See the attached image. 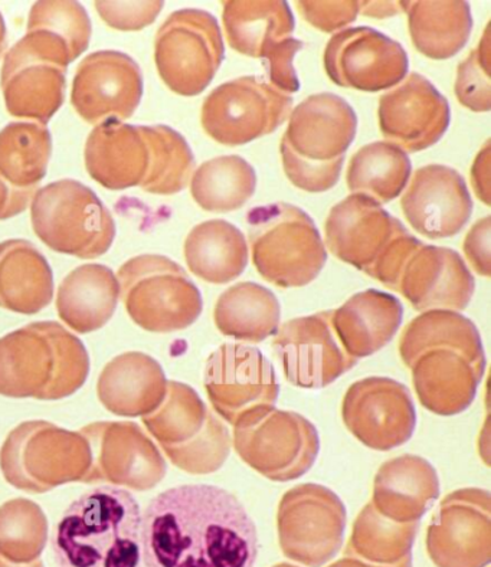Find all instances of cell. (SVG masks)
I'll use <instances>...</instances> for the list:
<instances>
[{"mask_svg": "<svg viewBox=\"0 0 491 567\" xmlns=\"http://www.w3.org/2000/svg\"><path fill=\"white\" fill-rule=\"evenodd\" d=\"M257 556L253 518L216 485L168 488L142 514L144 567H254Z\"/></svg>", "mask_w": 491, "mask_h": 567, "instance_id": "obj_1", "label": "cell"}, {"mask_svg": "<svg viewBox=\"0 0 491 567\" xmlns=\"http://www.w3.org/2000/svg\"><path fill=\"white\" fill-rule=\"evenodd\" d=\"M57 567H142V511L126 488L89 489L62 513L51 537Z\"/></svg>", "mask_w": 491, "mask_h": 567, "instance_id": "obj_2", "label": "cell"}, {"mask_svg": "<svg viewBox=\"0 0 491 567\" xmlns=\"http://www.w3.org/2000/svg\"><path fill=\"white\" fill-rule=\"evenodd\" d=\"M90 355L57 321H37L0 339V395L61 401L84 386Z\"/></svg>", "mask_w": 491, "mask_h": 567, "instance_id": "obj_3", "label": "cell"}, {"mask_svg": "<svg viewBox=\"0 0 491 567\" xmlns=\"http://www.w3.org/2000/svg\"><path fill=\"white\" fill-rule=\"evenodd\" d=\"M325 245L341 262L398 291L403 268L422 243L378 202L351 194L327 216Z\"/></svg>", "mask_w": 491, "mask_h": 567, "instance_id": "obj_4", "label": "cell"}, {"mask_svg": "<svg viewBox=\"0 0 491 567\" xmlns=\"http://www.w3.org/2000/svg\"><path fill=\"white\" fill-rule=\"evenodd\" d=\"M253 262L264 280L280 288L305 287L327 261L315 220L298 206L272 204L247 214Z\"/></svg>", "mask_w": 491, "mask_h": 567, "instance_id": "obj_5", "label": "cell"}, {"mask_svg": "<svg viewBox=\"0 0 491 567\" xmlns=\"http://www.w3.org/2000/svg\"><path fill=\"white\" fill-rule=\"evenodd\" d=\"M91 449L81 432L47 421H28L9 432L0 450V471L12 487L31 494L84 483Z\"/></svg>", "mask_w": 491, "mask_h": 567, "instance_id": "obj_6", "label": "cell"}, {"mask_svg": "<svg viewBox=\"0 0 491 567\" xmlns=\"http://www.w3.org/2000/svg\"><path fill=\"white\" fill-rule=\"evenodd\" d=\"M32 228L52 251L103 257L115 238L112 214L89 186L62 179L41 187L31 204Z\"/></svg>", "mask_w": 491, "mask_h": 567, "instance_id": "obj_7", "label": "cell"}, {"mask_svg": "<svg viewBox=\"0 0 491 567\" xmlns=\"http://www.w3.org/2000/svg\"><path fill=\"white\" fill-rule=\"evenodd\" d=\"M117 280L130 319L151 333L185 330L204 310L200 288L167 257L129 259L120 267Z\"/></svg>", "mask_w": 491, "mask_h": 567, "instance_id": "obj_8", "label": "cell"}, {"mask_svg": "<svg viewBox=\"0 0 491 567\" xmlns=\"http://www.w3.org/2000/svg\"><path fill=\"white\" fill-rule=\"evenodd\" d=\"M70 48L42 29H27L4 56L0 85L9 114L45 126L65 97Z\"/></svg>", "mask_w": 491, "mask_h": 567, "instance_id": "obj_9", "label": "cell"}, {"mask_svg": "<svg viewBox=\"0 0 491 567\" xmlns=\"http://www.w3.org/2000/svg\"><path fill=\"white\" fill-rule=\"evenodd\" d=\"M233 445L239 458L263 477L288 483L315 465L320 436L300 413L272 408L234 426Z\"/></svg>", "mask_w": 491, "mask_h": 567, "instance_id": "obj_10", "label": "cell"}, {"mask_svg": "<svg viewBox=\"0 0 491 567\" xmlns=\"http://www.w3.org/2000/svg\"><path fill=\"white\" fill-rule=\"evenodd\" d=\"M225 58L223 33L214 14L181 9L156 33L155 62L163 83L182 97L208 89Z\"/></svg>", "mask_w": 491, "mask_h": 567, "instance_id": "obj_11", "label": "cell"}, {"mask_svg": "<svg viewBox=\"0 0 491 567\" xmlns=\"http://www.w3.org/2000/svg\"><path fill=\"white\" fill-rule=\"evenodd\" d=\"M348 513L334 489L300 484L284 494L277 512L283 555L307 567H321L344 545Z\"/></svg>", "mask_w": 491, "mask_h": 567, "instance_id": "obj_12", "label": "cell"}, {"mask_svg": "<svg viewBox=\"0 0 491 567\" xmlns=\"http://www.w3.org/2000/svg\"><path fill=\"white\" fill-rule=\"evenodd\" d=\"M291 112V95L248 75L216 86L202 105L201 123L216 143L235 147L276 132Z\"/></svg>", "mask_w": 491, "mask_h": 567, "instance_id": "obj_13", "label": "cell"}, {"mask_svg": "<svg viewBox=\"0 0 491 567\" xmlns=\"http://www.w3.org/2000/svg\"><path fill=\"white\" fill-rule=\"evenodd\" d=\"M206 393L215 412L237 426L276 408L280 384L272 362L252 346L226 343L206 360Z\"/></svg>", "mask_w": 491, "mask_h": 567, "instance_id": "obj_14", "label": "cell"}, {"mask_svg": "<svg viewBox=\"0 0 491 567\" xmlns=\"http://www.w3.org/2000/svg\"><path fill=\"white\" fill-rule=\"evenodd\" d=\"M80 432L93 458L84 484L149 492L166 477L165 456L136 422H93Z\"/></svg>", "mask_w": 491, "mask_h": 567, "instance_id": "obj_15", "label": "cell"}, {"mask_svg": "<svg viewBox=\"0 0 491 567\" xmlns=\"http://www.w3.org/2000/svg\"><path fill=\"white\" fill-rule=\"evenodd\" d=\"M428 556L437 567H488L491 561V496L461 488L442 499L427 530Z\"/></svg>", "mask_w": 491, "mask_h": 567, "instance_id": "obj_16", "label": "cell"}, {"mask_svg": "<svg viewBox=\"0 0 491 567\" xmlns=\"http://www.w3.org/2000/svg\"><path fill=\"white\" fill-rule=\"evenodd\" d=\"M407 51L401 43L369 27L335 33L325 50V70L336 85L378 93L406 79Z\"/></svg>", "mask_w": 491, "mask_h": 567, "instance_id": "obj_17", "label": "cell"}, {"mask_svg": "<svg viewBox=\"0 0 491 567\" xmlns=\"http://www.w3.org/2000/svg\"><path fill=\"white\" fill-rule=\"evenodd\" d=\"M341 417L356 440L375 451L407 444L417 427L411 392L389 378H366L346 392Z\"/></svg>", "mask_w": 491, "mask_h": 567, "instance_id": "obj_18", "label": "cell"}, {"mask_svg": "<svg viewBox=\"0 0 491 567\" xmlns=\"http://www.w3.org/2000/svg\"><path fill=\"white\" fill-rule=\"evenodd\" d=\"M330 316L321 311L278 327L273 348L293 386L324 389L358 364L337 340Z\"/></svg>", "mask_w": 491, "mask_h": 567, "instance_id": "obj_19", "label": "cell"}, {"mask_svg": "<svg viewBox=\"0 0 491 567\" xmlns=\"http://www.w3.org/2000/svg\"><path fill=\"white\" fill-rule=\"evenodd\" d=\"M143 72L132 56L98 51L85 56L72 81L71 103L90 124L132 117L141 105Z\"/></svg>", "mask_w": 491, "mask_h": 567, "instance_id": "obj_20", "label": "cell"}, {"mask_svg": "<svg viewBox=\"0 0 491 567\" xmlns=\"http://www.w3.org/2000/svg\"><path fill=\"white\" fill-rule=\"evenodd\" d=\"M379 128L389 143L417 153L434 146L450 127L451 110L426 76L411 72L379 100Z\"/></svg>", "mask_w": 491, "mask_h": 567, "instance_id": "obj_21", "label": "cell"}, {"mask_svg": "<svg viewBox=\"0 0 491 567\" xmlns=\"http://www.w3.org/2000/svg\"><path fill=\"white\" fill-rule=\"evenodd\" d=\"M401 206L411 227L430 239L454 237L473 215V199L464 177L444 165L420 167Z\"/></svg>", "mask_w": 491, "mask_h": 567, "instance_id": "obj_22", "label": "cell"}, {"mask_svg": "<svg viewBox=\"0 0 491 567\" xmlns=\"http://www.w3.org/2000/svg\"><path fill=\"white\" fill-rule=\"evenodd\" d=\"M398 291L418 311H463L474 296L473 274L454 249L422 244L403 268Z\"/></svg>", "mask_w": 491, "mask_h": 567, "instance_id": "obj_23", "label": "cell"}, {"mask_svg": "<svg viewBox=\"0 0 491 567\" xmlns=\"http://www.w3.org/2000/svg\"><path fill=\"white\" fill-rule=\"evenodd\" d=\"M356 130L358 117L348 101L321 93L310 95L293 110L283 138L307 161L330 162L345 156Z\"/></svg>", "mask_w": 491, "mask_h": 567, "instance_id": "obj_24", "label": "cell"}, {"mask_svg": "<svg viewBox=\"0 0 491 567\" xmlns=\"http://www.w3.org/2000/svg\"><path fill=\"white\" fill-rule=\"evenodd\" d=\"M408 369L421 405L440 416L469 410L485 372L469 355L449 346L426 350Z\"/></svg>", "mask_w": 491, "mask_h": 567, "instance_id": "obj_25", "label": "cell"}, {"mask_svg": "<svg viewBox=\"0 0 491 567\" xmlns=\"http://www.w3.org/2000/svg\"><path fill=\"white\" fill-rule=\"evenodd\" d=\"M86 172L109 190L141 186L149 172L151 152L142 126L105 120L86 138Z\"/></svg>", "mask_w": 491, "mask_h": 567, "instance_id": "obj_26", "label": "cell"}, {"mask_svg": "<svg viewBox=\"0 0 491 567\" xmlns=\"http://www.w3.org/2000/svg\"><path fill=\"white\" fill-rule=\"evenodd\" d=\"M434 465L418 455L387 461L374 480L372 506L397 523L420 522L440 497Z\"/></svg>", "mask_w": 491, "mask_h": 567, "instance_id": "obj_27", "label": "cell"}, {"mask_svg": "<svg viewBox=\"0 0 491 567\" xmlns=\"http://www.w3.org/2000/svg\"><path fill=\"white\" fill-rule=\"evenodd\" d=\"M331 327L345 352L356 360L391 343L403 320V306L388 292L366 290L331 310Z\"/></svg>", "mask_w": 491, "mask_h": 567, "instance_id": "obj_28", "label": "cell"}, {"mask_svg": "<svg viewBox=\"0 0 491 567\" xmlns=\"http://www.w3.org/2000/svg\"><path fill=\"white\" fill-rule=\"evenodd\" d=\"M166 388L165 370L156 359L142 352H127L105 364L98 382V396L113 415L139 417L161 405Z\"/></svg>", "mask_w": 491, "mask_h": 567, "instance_id": "obj_29", "label": "cell"}, {"mask_svg": "<svg viewBox=\"0 0 491 567\" xmlns=\"http://www.w3.org/2000/svg\"><path fill=\"white\" fill-rule=\"evenodd\" d=\"M119 297V280L112 268L85 264L71 271L58 288V316L75 333H93L112 320Z\"/></svg>", "mask_w": 491, "mask_h": 567, "instance_id": "obj_30", "label": "cell"}, {"mask_svg": "<svg viewBox=\"0 0 491 567\" xmlns=\"http://www.w3.org/2000/svg\"><path fill=\"white\" fill-rule=\"evenodd\" d=\"M54 297V274L47 258L25 239L0 244V309L33 316Z\"/></svg>", "mask_w": 491, "mask_h": 567, "instance_id": "obj_31", "label": "cell"}, {"mask_svg": "<svg viewBox=\"0 0 491 567\" xmlns=\"http://www.w3.org/2000/svg\"><path fill=\"white\" fill-rule=\"evenodd\" d=\"M183 254L191 272L209 284L237 280L249 258L244 234L224 219L196 225L186 237Z\"/></svg>", "mask_w": 491, "mask_h": 567, "instance_id": "obj_32", "label": "cell"}, {"mask_svg": "<svg viewBox=\"0 0 491 567\" xmlns=\"http://www.w3.org/2000/svg\"><path fill=\"white\" fill-rule=\"evenodd\" d=\"M413 47L436 61L450 60L469 42L473 14L467 2H399Z\"/></svg>", "mask_w": 491, "mask_h": 567, "instance_id": "obj_33", "label": "cell"}, {"mask_svg": "<svg viewBox=\"0 0 491 567\" xmlns=\"http://www.w3.org/2000/svg\"><path fill=\"white\" fill-rule=\"evenodd\" d=\"M280 301L272 290L257 282H239L216 301L214 321L226 338L262 343L276 336L280 327Z\"/></svg>", "mask_w": 491, "mask_h": 567, "instance_id": "obj_34", "label": "cell"}, {"mask_svg": "<svg viewBox=\"0 0 491 567\" xmlns=\"http://www.w3.org/2000/svg\"><path fill=\"white\" fill-rule=\"evenodd\" d=\"M223 22L229 47L252 58H262L272 43L296 29L287 2H223Z\"/></svg>", "mask_w": 491, "mask_h": 567, "instance_id": "obj_35", "label": "cell"}, {"mask_svg": "<svg viewBox=\"0 0 491 567\" xmlns=\"http://www.w3.org/2000/svg\"><path fill=\"white\" fill-rule=\"evenodd\" d=\"M449 346L461 350L475 364L485 368V353L478 327L463 315L450 310L422 312L406 327L399 354L407 368L428 349Z\"/></svg>", "mask_w": 491, "mask_h": 567, "instance_id": "obj_36", "label": "cell"}, {"mask_svg": "<svg viewBox=\"0 0 491 567\" xmlns=\"http://www.w3.org/2000/svg\"><path fill=\"white\" fill-rule=\"evenodd\" d=\"M418 530L420 522L389 520L369 503L356 517L345 554L372 565L412 566V547Z\"/></svg>", "mask_w": 491, "mask_h": 567, "instance_id": "obj_37", "label": "cell"}, {"mask_svg": "<svg viewBox=\"0 0 491 567\" xmlns=\"http://www.w3.org/2000/svg\"><path fill=\"white\" fill-rule=\"evenodd\" d=\"M52 153L50 130L38 123H11L0 132V177L23 194L35 195Z\"/></svg>", "mask_w": 491, "mask_h": 567, "instance_id": "obj_38", "label": "cell"}, {"mask_svg": "<svg viewBox=\"0 0 491 567\" xmlns=\"http://www.w3.org/2000/svg\"><path fill=\"white\" fill-rule=\"evenodd\" d=\"M411 173L407 152L393 143L375 142L359 148L350 158L346 181L351 194L368 196L380 205L402 194Z\"/></svg>", "mask_w": 491, "mask_h": 567, "instance_id": "obj_39", "label": "cell"}, {"mask_svg": "<svg viewBox=\"0 0 491 567\" xmlns=\"http://www.w3.org/2000/svg\"><path fill=\"white\" fill-rule=\"evenodd\" d=\"M257 173L245 158L221 156L197 167L191 179V194L208 213H234L253 198Z\"/></svg>", "mask_w": 491, "mask_h": 567, "instance_id": "obj_40", "label": "cell"}, {"mask_svg": "<svg viewBox=\"0 0 491 567\" xmlns=\"http://www.w3.org/2000/svg\"><path fill=\"white\" fill-rule=\"evenodd\" d=\"M142 130L151 152L142 189L153 195L180 194L190 185L195 171V156L190 144L181 133L165 124L142 126Z\"/></svg>", "mask_w": 491, "mask_h": 567, "instance_id": "obj_41", "label": "cell"}, {"mask_svg": "<svg viewBox=\"0 0 491 567\" xmlns=\"http://www.w3.org/2000/svg\"><path fill=\"white\" fill-rule=\"evenodd\" d=\"M209 410L190 384L167 382L166 395L155 411L143 416V425L162 449L194 440L204 430Z\"/></svg>", "mask_w": 491, "mask_h": 567, "instance_id": "obj_42", "label": "cell"}, {"mask_svg": "<svg viewBox=\"0 0 491 567\" xmlns=\"http://www.w3.org/2000/svg\"><path fill=\"white\" fill-rule=\"evenodd\" d=\"M48 518L35 502L13 498L0 506V556L13 565L40 560L48 543Z\"/></svg>", "mask_w": 491, "mask_h": 567, "instance_id": "obj_43", "label": "cell"}, {"mask_svg": "<svg viewBox=\"0 0 491 567\" xmlns=\"http://www.w3.org/2000/svg\"><path fill=\"white\" fill-rule=\"evenodd\" d=\"M233 446V436L223 421L208 413L204 430L186 444L165 446L163 453L175 467L187 474L205 475L224 467Z\"/></svg>", "mask_w": 491, "mask_h": 567, "instance_id": "obj_44", "label": "cell"}, {"mask_svg": "<svg viewBox=\"0 0 491 567\" xmlns=\"http://www.w3.org/2000/svg\"><path fill=\"white\" fill-rule=\"evenodd\" d=\"M28 29H42L67 43L76 60L91 40V21L79 2H38L31 8Z\"/></svg>", "mask_w": 491, "mask_h": 567, "instance_id": "obj_45", "label": "cell"}, {"mask_svg": "<svg viewBox=\"0 0 491 567\" xmlns=\"http://www.w3.org/2000/svg\"><path fill=\"white\" fill-rule=\"evenodd\" d=\"M490 25L478 48L461 62L457 71L456 95L463 107L475 113H488L491 109V52Z\"/></svg>", "mask_w": 491, "mask_h": 567, "instance_id": "obj_46", "label": "cell"}, {"mask_svg": "<svg viewBox=\"0 0 491 567\" xmlns=\"http://www.w3.org/2000/svg\"><path fill=\"white\" fill-rule=\"evenodd\" d=\"M280 153L284 172L288 181L298 189L310 192V194H321L334 189L340 179L341 167H344L345 156L330 162H311L298 156L287 142L282 141Z\"/></svg>", "mask_w": 491, "mask_h": 567, "instance_id": "obj_47", "label": "cell"}, {"mask_svg": "<svg viewBox=\"0 0 491 567\" xmlns=\"http://www.w3.org/2000/svg\"><path fill=\"white\" fill-rule=\"evenodd\" d=\"M305 48V42L288 37L286 40L272 43L262 55L266 65L267 83L283 94H295L300 90L295 69V56Z\"/></svg>", "mask_w": 491, "mask_h": 567, "instance_id": "obj_48", "label": "cell"}, {"mask_svg": "<svg viewBox=\"0 0 491 567\" xmlns=\"http://www.w3.org/2000/svg\"><path fill=\"white\" fill-rule=\"evenodd\" d=\"M163 2H95V9L110 28L141 31L156 21Z\"/></svg>", "mask_w": 491, "mask_h": 567, "instance_id": "obj_49", "label": "cell"}, {"mask_svg": "<svg viewBox=\"0 0 491 567\" xmlns=\"http://www.w3.org/2000/svg\"><path fill=\"white\" fill-rule=\"evenodd\" d=\"M298 12L310 25L335 32L350 25L360 13L359 2H297Z\"/></svg>", "mask_w": 491, "mask_h": 567, "instance_id": "obj_50", "label": "cell"}, {"mask_svg": "<svg viewBox=\"0 0 491 567\" xmlns=\"http://www.w3.org/2000/svg\"><path fill=\"white\" fill-rule=\"evenodd\" d=\"M490 237H491V218L478 220L473 228L466 235L463 249L470 266L481 277L490 278L491 276V257H490Z\"/></svg>", "mask_w": 491, "mask_h": 567, "instance_id": "obj_51", "label": "cell"}, {"mask_svg": "<svg viewBox=\"0 0 491 567\" xmlns=\"http://www.w3.org/2000/svg\"><path fill=\"white\" fill-rule=\"evenodd\" d=\"M490 156V141H488L479 152L478 157H475L473 169H471V185H473L475 195H478V198L488 206L491 204Z\"/></svg>", "mask_w": 491, "mask_h": 567, "instance_id": "obj_52", "label": "cell"}, {"mask_svg": "<svg viewBox=\"0 0 491 567\" xmlns=\"http://www.w3.org/2000/svg\"><path fill=\"white\" fill-rule=\"evenodd\" d=\"M33 195L23 194L4 184L0 177V220L13 218L28 208Z\"/></svg>", "mask_w": 491, "mask_h": 567, "instance_id": "obj_53", "label": "cell"}, {"mask_svg": "<svg viewBox=\"0 0 491 567\" xmlns=\"http://www.w3.org/2000/svg\"><path fill=\"white\" fill-rule=\"evenodd\" d=\"M360 13L368 18H391L402 11L399 2H359Z\"/></svg>", "mask_w": 491, "mask_h": 567, "instance_id": "obj_54", "label": "cell"}, {"mask_svg": "<svg viewBox=\"0 0 491 567\" xmlns=\"http://www.w3.org/2000/svg\"><path fill=\"white\" fill-rule=\"evenodd\" d=\"M329 567H391V566H380L368 564V561H364L360 559H356V557L345 556L344 559L335 561ZM412 567V566H407Z\"/></svg>", "mask_w": 491, "mask_h": 567, "instance_id": "obj_55", "label": "cell"}, {"mask_svg": "<svg viewBox=\"0 0 491 567\" xmlns=\"http://www.w3.org/2000/svg\"><path fill=\"white\" fill-rule=\"evenodd\" d=\"M4 48H7V25H4V19L0 13V56H2Z\"/></svg>", "mask_w": 491, "mask_h": 567, "instance_id": "obj_56", "label": "cell"}, {"mask_svg": "<svg viewBox=\"0 0 491 567\" xmlns=\"http://www.w3.org/2000/svg\"><path fill=\"white\" fill-rule=\"evenodd\" d=\"M0 567H45L43 566L41 560L33 561V564L29 565H13L11 561L4 560L2 556H0Z\"/></svg>", "mask_w": 491, "mask_h": 567, "instance_id": "obj_57", "label": "cell"}, {"mask_svg": "<svg viewBox=\"0 0 491 567\" xmlns=\"http://www.w3.org/2000/svg\"><path fill=\"white\" fill-rule=\"evenodd\" d=\"M273 567H298V566L290 565V564H278V565L273 566Z\"/></svg>", "mask_w": 491, "mask_h": 567, "instance_id": "obj_58", "label": "cell"}]
</instances>
